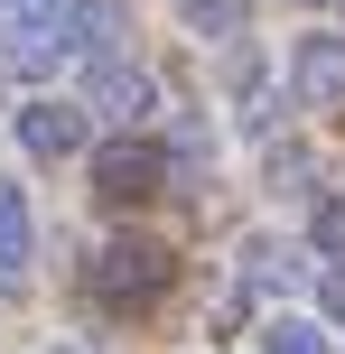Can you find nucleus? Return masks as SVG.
Listing matches in <instances>:
<instances>
[{
  "mask_svg": "<svg viewBox=\"0 0 345 354\" xmlns=\"http://www.w3.org/2000/svg\"><path fill=\"white\" fill-rule=\"evenodd\" d=\"M84 103L103 112V122H149V112H159V84H149L140 66H122V56H93V75H84Z\"/></svg>",
  "mask_w": 345,
  "mask_h": 354,
  "instance_id": "4",
  "label": "nucleus"
},
{
  "mask_svg": "<svg viewBox=\"0 0 345 354\" xmlns=\"http://www.w3.org/2000/svg\"><path fill=\"white\" fill-rule=\"evenodd\" d=\"M19 149L28 159H75L84 149V103H56V93L19 103Z\"/></svg>",
  "mask_w": 345,
  "mask_h": 354,
  "instance_id": "5",
  "label": "nucleus"
},
{
  "mask_svg": "<svg viewBox=\"0 0 345 354\" xmlns=\"http://www.w3.org/2000/svg\"><path fill=\"white\" fill-rule=\"evenodd\" d=\"M261 354H336V336H327L317 317H299V308H290V317L261 326Z\"/></svg>",
  "mask_w": 345,
  "mask_h": 354,
  "instance_id": "9",
  "label": "nucleus"
},
{
  "mask_svg": "<svg viewBox=\"0 0 345 354\" xmlns=\"http://www.w3.org/2000/svg\"><path fill=\"white\" fill-rule=\"evenodd\" d=\"M168 280H178V252L168 243H140V233H131V243H103L84 261V299L93 308H112V317H140V308H159L168 299Z\"/></svg>",
  "mask_w": 345,
  "mask_h": 354,
  "instance_id": "1",
  "label": "nucleus"
},
{
  "mask_svg": "<svg viewBox=\"0 0 345 354\" xmlns=\"http://www.w3.org/2000/svg\"><path fill=\"white\" fill-rule=\"evenodd\" d=\"M308 243L345 261V196H308Z\"/></svg>",
  "mask_w": 345,
  "mask_h": 354,
  "instance_id": "10",
  "label": "nucleus"
},
{
  "mask_svg": "<svg viewBox=\"0 0 345 354\" xmlns=\"http://www.w3.org/2000/svg\"><path fill=\"white\" fill-rule=\"evenodd\" d=\"M159 177H168L159 140H103L93 149V196L103 205H140V196H159Z\"/></svg>",
  "mask_w": 345,
  "mask_h": 354,
  "instance_id": "2",
  "label": "nucleus"
},
{
  "mask_svg": "<svg viewBox=\"0 0 345 354\" xmlns=\"http://www.w3.org/2000/svg\"><path fill=\"white\" fill-rule=\"evenodd\" d=\"M178 19H187L196 37H215V47H224V37L252 28V0H178Z\"/></svg>",
  "mask_w": 345,
  "mask_h": 354,
  "instance_id": "8",
  "label": "nucleus"
},
{
  "mask_svg": "<svg viewBox=\"0 0 345 354\" xmlns=\"http://www.w3.org/2000/svg\"><path fill=\"white\" fill-rule=\"evenodd\" d=\"M75 56H112L122 47V0H75Z\"/></svg>",
  "mask_w": 345,
  "mask_h": 354,
  "instance_id": "7",
  "label": "nucleus"
},
{
  "mask_svg": "<svg viewBox=\"0 0 345 354\" xmlns=\"http://www.w3.org/2000/svg\"><path fill=\"white\" fill-rule=\"evenodd\" d=\"M28 252H37L28 187H19V177H0V280H28Z\"/></svg>",
  "mask_w": 345,
  "mask_h": 354,
  "instance_id": "6",
  "label": "nucleus"
},
{
  "mask_svg": "<svg viewBox=\"0 0 345 354\" xmlns=\"http://www.w3.org/2000/svg\"><path fill=\"white\" fill-rule=\"evenodd\" d=\"M317 317H327V326H345V261H327V270H317Z\"/></svg>",
  "mask_w": 345,
  "mask_h": 354,
  "instance_id": "11",
  "label": "nucleus"
},
{
  "mask_svg": "<svg viewBox=\"0 0 345 354\" xmlns=\"http://www.w3.org/2000/svg\"><path fill=\"white\" fill-rule=\"evenodd\" d=\"M290 93L317 103V112L345 103V37H336V28H308V37L290 47Z\"/></svg>",
  "mask_w": 345,
  "mask_h": 354,
  "instance_id": "3",
  "label": "nucleus"
},
{
  "mask_svg": "<svg viewBox=\"0 0 345 354\" xmlns=\"http://www.w3.org/2000/svg\"><path fill=\"white\" fill-rule=\"evenodd\" d=\"M10 10H28V19H66L75 0H10Z\"/></svg>",
  "mask_w": 345,
  "mask_h": 354,
  "instance_id": "12",
  "label": "nucleus"
}]
</instances>
